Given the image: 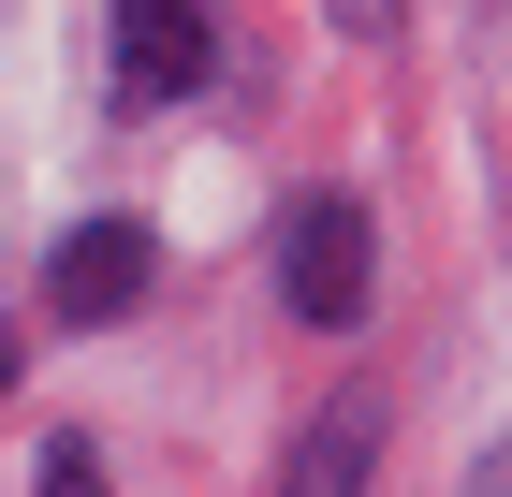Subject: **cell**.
I'll use <instances>...</instances> for the list:
<instances>
[{
  "label": "cell",
  "mask_w": 512,
  "mask_h": 497,
  "mask_svg": "<svg viewBox=\"0 0 512 497\" xmlns=\"http://www.w3.org/2000/svg\"><path fill=\"white\" fill-rule=\"evenodd\" d=\"M278 293H293V322H322V337L366 322V205L352 191H308L278 220Z\"/></svg>",
  "instance_id": "1"
},
{
  "label": "cell",
  "mask_w": 512,
  "mask_h": 497,
  "mask_svg": "<svg viewBox=\"0 0 512 497\" xmlns=\"http://www.w3.org/2000/svg\"><path fill=\"white\" fill-rule=\"evenodd\" d=\"M44 307H59V322H132V307H147V220H88V234H59Z\"/></svg>",
  "instance_id": "2"
},
{
  "label": "cell",
  "mask_w": 512,
  "mask_h": 497,
  "mask_svg": "<svg viewBox=\"0 0 512 497\" xmlns=\"http://www.w3.org/2000/svg\"><path fill=\"white\" fill-rule=\"evenodd\" d=\"M220 30H205V0H118V88L132 103H191Z\"/></svg>",
  "instance_id": "3"
},
{
  "label": "cell",
  "mask_w": 512,
  "mask_h": 497,
  "mask_svg": "<svg viewBox=\"0 0 512 497\" xmlns=\"http://www.w3.org/2000/svg\"><path fill=\"white\" fill-rule=\"evenodd\" d=\"M366 454H381V395H337V410H322L308 424V454H293V483H278V497H366Z\"/></svg>",
  "instance_id": "4"
},
{
  "label": "cell",
  "mask_w": 512,
  "mask_h": 497,
  "mask_svg": "<svg viewBox=\"0 0 512 497\" xmlns=\"http://www.w3.org/2000/svg\"><path fill=\"white\" fill-rule=\"evenodd\" d=\"M44 497H103V468H88V439H44Z\"/></svg>",
  "instance_id": "5"
},
{
  "label": "cell",
  "mask_w": 512,
  "mask_h": 497,
  "mask_svg": "<svg viewBox=\"0 0 512 497\" xmlns=\"http://www.w3.org/2000/svg\"><path fill=\"white\" fill-rule=\"evenodd\" d=\"M337 15H352V30H395V0H337Z\"/></svg>",
  "instance_id": "6"
},
{
  "label": "cell",
  "mask_w": 512,
  "mask_h": 497,
  "mask_svg": "<svg viewBox=\"0 0 512 497\" xmlns=\"http://www.w3.org/2000/svg\"><path fill=\"white\" fill-rule=\"evenodd\" d=\"M0 381H15V337H0Z\"/></svg>",
  "instance_id": "7"
}]
</instances>
